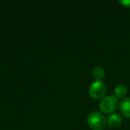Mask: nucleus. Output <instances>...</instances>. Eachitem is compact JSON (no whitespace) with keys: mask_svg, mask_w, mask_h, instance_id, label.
<instances>
[{"mask_svg":"<svg viewBox=\"0 0 130 130\" xmlns=\"http://www.w3.org/2000/svg\"><path fill=\"white\" fill-rule=\"evenodd\" d=\"M88 126L94 130H103L107 125L104 115L99 111H92L87 116Z\"/></svg>","mask_w":130,"mask_h":130,"instance_id":"nucleus-1","label":"nucleus"},{"mask_svg":"<svg viewBox=\"0 0 130 130\" xmlns=\"http://www.w3.org/2000/svg\"><path fill=\"white\" fill-rule=\"evenodd\" d=\"M119 104V102L117 97L113 95H108L101 100L99 103V109L103 113L110 114L117 110Z\"/></svg>","mask_w":130,"mask_h":130,"instance_id":"nucleus-2","label":"nucleus"},{"mask_svg":"<svg viewBox=\"0 0 130 130\" xmlns=\"http://www.w3.org/2000/svg\"><path fill=\"white\" fill-rule=\"evenodd\" d=\"M107 87L106 85L103 81L102 80H95L94 83L91 84L90 87H89V95L93 98V99H101L104 96L105 93H106Z\"/></svg>","mask_w":130,"mask_h":130,"instance_id":"nucleus-3","label":"nucleus"},{"mask_svg":"<svg viewBox=\"0 0 130 130\" xmlns=\"http://www.w3.org/2000/svg\"><path fill=\"white\" fill-rule=\"evenodd\" d=\"M122 123V117L118 113H112L107 118V125L111 128H117Z\"/></svg>","mask_w":130,"mask_h":130,"instance_id":"nucleus-4","label":"nucleus"},{"mask_svg":"<svg viewBox=\"0 0 130 130\" xmlns=\"http://www.w3.org/2000/svg\"><path fill=\"white\" fill-rule=\"evenodd\" d=\"M120 112L124 117L130 118V97L125 98L119 104Z\"/></svg>","mask_w":130,"mask_h":130,"instance_id":"nucleus-5","label":"nucleus"},{"mask_svg":"<svg viewBox=\"0 0 130 130\" xmlns=\"http://www.w3.org/2000/svg\"><path fill=\"white\" fill-rule=\"evenodd\" d=\"M127 94V88L125 85H119L114 89V96L119 98H124Z\"/></svg>","mask_w":130,"mask_h":130,"instance_id":"nucleus-6","label":"nucleus"},{"mask_svg":"<svg viewBox=\"0 0 130 130\" xmlns=\"http://www.w3.org/2000/svg\"><path fill=\"white\" fill-rule=\"evenodd\" d=\"M92 76L95 80H101L102 78H104L105 76V71L103 67L97 66L95 67L92 71Z\"/></svg>","mask_w":130,"mask_h":130,"instance_id":"nucleus-7","label":"nucleus"},{"mask_svg":"<svg viewBox=\"0 0 130 130\" xmlns=\"http://www.w3.org/2000/svg\"><path fill=\"white\" fill-rule=\"evenodd\" d=\"M119 3L126 7H130V0H120Z\"/></svg>","mask_w":130,"mask_h":130,"instance_id":"nucleus-8","label":"nucleus"}]
</instances>
